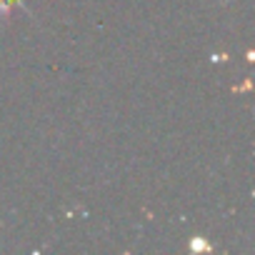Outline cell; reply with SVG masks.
Instances as JSON below:
<instances>
[{
	"mask_svg": "<svg viewBox=\"0 0 255 255\" xmlns=\"http://www.w3.org/2000/svg\"><path fill=\"white\" fill-rule=\"evenodd\" d=\"M13 10H23L30 15V8L25 5V0H0V20H8Z\"/></svg>",
	"mask_w": 255,
	"mask_h": 255,
	"instance_id": "1",
	"label": "cell"
},
{
	"mask_svg": "<svg viewBox=\"0 0 255 255\" xmlns=\"http://www.w3.org/2000/svg\"><path fill=\"white\" fill-rule=\"evenodd\" d=\"M190 248H193V250H203V248H208V245H205L203 240H193V243H190Z\"/></svg>",
	"mask_w": 255,
	"mask_h": 255,
	"instance_id": "2",
	"label": "cell"
}]
</instances>
